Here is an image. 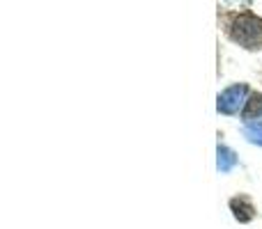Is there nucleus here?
<instances>
[{"instance_id":"f257e3e1","label":"nucleus","mask_w":262,"mask_h":229,"mask_svg":"<svg viewBox=\"0 0 262 229\" xmlns=\"http://www.w3.org/2000/svg\"><path fill=\"white\" fill-rule=\"evenodd\" d=\"M230 37L244 48H260L262 46V18L253 14H239L230 23Z\"/></svg>"},{"instance_id":"f03ea898","label":"nucleus","mask_w":262,"mask_h":229,"mask_svg":"<svg viewBox=\"0 0 262 229\" xmlns=\"http://www.w3.org/2000/svg\"><path fill=\"white\" fill-rule=\"evenodd\" d=\"M246 85H232L228 87L226 92L219 94V113H226V115H232L239 110V106L244 104L246 99Z\"/></svg>"},{"instance_id":"7ed1b4c3","label":"nucleus","mask_w":262,"mask_h":229,"mask_svg":"<svg viewBox=\"0 0 262 229\" xmlns=\"http://www.w3.org/2000/svg\"><path fill=\"white\" fill-rule=\"evenodd\" d=\"M230 209H232V213H235V218L239 222H249V220H253V204L249 202L246 197H235L230 202Z\"/></svg>"},{"instance_id":"20e7f679","label":"nucleus","mask_w":262,"mask_h":229,"mask_svg":"<svg viewBox=\"0 0 262 229\" xmlns=\"http://www.w3.org/2000/svg\"><path fill=\"white\" fill-rule=\"evenodd\" d=\"M244 119H246V121L262 119V94L253 96V99H251V101H246V108H244Z\"/></svg>"},{"instance_id":"39448f33","label":"nucleus","mask_w":262,"mask_h":229,"mask_svg":"<svg viewBox=\"0 0 262 229\" xmlns=\"http://www.w3.org/2000/svg\"><path fill=\"white\" fill-rule=\"evenodd\" d=\"M232 165H235V154L228 147H219V170L228 172Z\"/></svg>"},{"instance_id":"423d86ee","label":"nucleus","mask_w":262,"mask_h":229,"mask_svg":"<svg viewBox=\"0 0 262 229\" xmlns=\"http://www.w3.org/2000/svg\"><path fill=\"white\" fill-rule=\"evenodd\" d=\"M246 135H249L251 142L262 144V119H258V121H249V124H246Z\"/></svg>"}]
</instances>
